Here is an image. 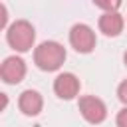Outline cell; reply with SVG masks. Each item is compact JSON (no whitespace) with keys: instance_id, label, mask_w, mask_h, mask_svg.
<instances>
[{"instance_id":"obj_1","label":"cell","mask_w":127,"mask_h":127,"mask_svg":"<svg viewBox=\"0 0 127 127\" xmlns=\"http://www.w3.org/2000/svg\"><path fill=\"white\" fill-rule=\"evenodd\" d=\"M65 60V48L58 42H42L34 50V64L44 71H56Z\"/></svg>"},{"instance_id":"obj_7","label":"cell","mask_w":127,"mask_h":127,"mask_svg":"<svg viewBox=\"0 0 127 127\" xmlns=\"http://www.w3.org/2000/svg\"><path fill=\"white\" fill-rule=\"evenodd\" d=\"M42 105H44L42 95H40L36 89H26V91H22V93H20L18 107H20V111H22L24 115H28V117L38 115V113L42 111Z\"/></svg>"},{"instance_id":"obj_13","label":"cell","mask_w":127,"mask_h":127,"mask_svg":"<svg viewBox=\"0 0 127 127\" xmlns=\"http://www.w3.org/2000/svg\"><path fill=\"white\" fill-rule=\"evenodd\" d=\"M123 62H125V65H127V52H125V56H123Z\"/></svg>"},{"instance_id":"obj_11","label":"cell","mask_w":127,"mask_h":127,"mask_svg":"<svg viewBox=\"0 0 127 127\" xmlns=\"http://www.w3.org/2000/svg\"><path fill=\"white\" fill-rule=\"evenodd\" d=\"M115 123H117V127H127V107H123V109L117 113Z\"/></svg>"},{"instance_id":"obj_6","label":"cell","mask_w":127,"mask_h":127,"mask_svg":"<svg viewBox=\"0 0 127 127\" xmlns=\"http://www.w3.org/2000/svg\"><path fill=\"white\" fill-rule=\"evenodd\" d=\"M54 91L60 99H73L79 93V79L69 71L60 73L54 79Z\"/></svg>"},{"instance_id":"obj_9","label":"cell","mask_w":127,"mask_h":127,"mask_svg":"<svg viewBox=\"0 0 127 127\" xmlns=\"http://www.w3.org/2000/svg\"><path fill=\"white\" fill-rule=\"evenodd\" d=\"M97 8H103L105 12H117V8L121 6L119 2H95Z\"/></svg>"},{"instance_id":"obj_5","label":"cell","mask_w":127,"mask_h":127,"mask_svg":"<svg viewBox=\"0 0 127 127\" xmlns=\"http://www.w3.org/2000/svg\"><path fill=\"white\" fill-rule=\"evenodd\" d=\"M0 75L6 83H20L26 75V64L18 56H8L0 65Z\"/></svg>"},{"instance_id":"obj_12","label":"cell","mask_w":127,"mask_h":127,"mask_svg":"<svg viewBox=\"0 0 127 127\" xmlns=\"http://www.w3.org/2000/svg\"><path fill=\"white\" fill-rule=\"evenodd\" d=\"M6 20H8V16H6V6L0 4V28H6Z\"/></svg>"},{"instance_id":"obj_3","label":"cell","mask_w":127,"mask_h":127,"mask_svg":"<svg viewBox=\"0 0 127 127\" xmlns=\"http://www.w3.org/2000/svg\"><path fill=\"white\" fill-rule=\"evenodd\" d=\"M69 44L79 54H89L95 48V32L87 24H75L69 30Z\"/></svg>"},{"instance_id":"obj_10","label":"cell","mask_w":127,"mask_h":127,"mask_svg":"<svg viewBox=\"0 0 127 127\" xmlns=\"http://www.w3.org/2000/svg\"><path fill=\"white\" fill-rule=\"evenodd\" d=\"M117 97H119L123 103H127V79H123V81L119 83V87H117Z\"/></svg>"},{"instance_id":"obj_2","label":"cell","mask_w":127,"mask_h":127,"mask_svg":"<svg viewBox=\"0 0 127 127\" xmlns=\"http://www.w3.org/2000/svg\"><path fill=\"white\" fill-rule=\"evenodd\" d=\"M34 40H36V30L28 20H16L14 24H10V28L6 32V42L16 52L32 50Z\"/></svg>"},{"instance_id":"obj_4","label":"cell","mask_w":127,"mask_h":127,"mask_svg":"<svg viewBox=\"0 0 127 127\" xmlns=\"http://www.w3.org/2000/svg\"><path fill=\"white\" fill-rule=\"evenodd\" d=\"M79 111H81L83 119L87 123H93V125L105 121V117H107L105 103L99 97H95V95H83V97H79Z\"/></svg>"},{"instance_id":"obj_8","label":"cell","mask_w":127,"mask_h":127,"mask_svg":"<svg viewBox=\"0 0 127 127\" xmlns=\"http://www.w3.org/2000/svg\"><path fill=\"white\" fill-rule=\"evenodd\" d=\"M99 30L113 38V36H119L121 30H123V18L119 12H103L101 18H99Z\"/></svg>"}]
</instances>
